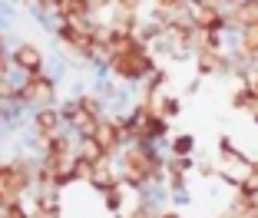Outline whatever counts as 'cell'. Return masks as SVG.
<instances>
[{
  "label": "cell",
  "instance_id": "obj_11",
  "mask_svg": "<svg viewBox=\"0 0 258 218\" xmlns=\"http://www.w3.org/2000/svg\"><path fill=\"white\" fill-rule=\"evenodd\" d=\"M196 149V139L192 135H175L172 139V156H189Z\"/></svg>",
  "mask_w": 258,
  "mask_h": 218
},
{
  "label": "cell",
  "instance_id": "obj_5",
  "mask_svg": "<svg viewBox=\"0 0 258 218\" xmlns=\"http://www.w3.org/2000/svg\"><path fill=\"white\" fill-rule=\"evenodd\" d=\"M60 119H63V122H70L76 135H90L93 129H96V122L103 119V116H93V113H86V109H80L76 103H70L67 109L60 113Z\"/></svg>",
  "mask_w": 258,
  "mask_h": 218
},
{
  "label": "cell",
  "instance_id": "obj_13",
  "mask_svg": "<svg viewBox=\"0 0 258 218\" xmlns=\"http://www.w3.org/2000/svg\"><path fill=\"white\" fill-rule=\"evenodd\" d=\"M37 4H40V7H43V10H56V7H60V4H63V0H37Z\"/></svg>",
  "mask_w": 258,
  "mask_h": 218
},
{
  "label": "cell",
  "instance_id": "obj_12",
  "mask_svg": "<svg viewBox=\"0 0 258 218\" xmlns=\"http://www.w3.org/2000/svg\"><path fill=\"white\" fill-rule=\"evenodd\" d=\"M152 4H156L162 14H179V10L185 7V0H152Z\"/></svg>",
  "mask_w": 258,
  "mask_h": 218
},
{
  "label": "cell",
  "instance_id": "obj_14",
  "mask_svg": "<svg viewBox=\"0 0 258 218\" xmlns=\"http://www.w3.org/2000/svg\"><path fill=\"white\" fill-rule=\"evenodd\" d=\"M152 218H179V211H159V215H152Z\"/></svg>",
  "mask_w": 258,
  "mask_h": 218
},
{
  "label": "cell",
  "instance_id": "obj_15",
  "mask_svg": "<svg viewBox=\"0 0 258 218\" xmlns=\"http://www.w3.org/2000/svg\"><path fill=\"white\" fill-rule=\"evenodd\" d=\"M4 116H7V109H4V103H0V119H4Z\"/></svg>",
  "mask_w": 258,
  "mask_h": 218
},
{
  "label": "cell",
  "instance_id": "obj_6",
  "mask_svg": "<svg viewBox=\"0 0 258 218\" xmlns=\"http://www.w3.org/2000/svg\"><path fill=\"white\" fill-rule=\"evenodd\" d=\"M238 53H242L245 60H251V63L258 60V20L238 30Z\"/></svg>",
  "mask_w": 258,
  "mask_h": 218
},
{
  "label": "cell",
  "instance_id": "obj_4",
  "mask_svg": "<svg viewBox=\"0 0 258 218\" xmlns=\"http://www.w3.org/2000/svg\"><path fill=\"white\" fill-rule=\"evenodd\" d=\"M93 139L99 142L103 156H116V152L122 149V135H119V129H116L113 119H99L96 129H93Z\"/></svg>",
  "mask_w": 258,
  "mask_h": 218
},
{
  "label": "cell",
  "instance_id": "obj_8",
  "mask_svg": "<svg viewBox=\"0 0 258 218\" xmlns=\"http://www.w3.org/2000/svg\"><path fill=\"white\" fill-rule=\"evenodd\" d=\"M93 14V4L90 0H63L56 7V17L60 20H83V17Z\"/></svg>",
  "mask_w": 258,
  "mask_h": 218
},
{
  "label": "cell",
  "instance_id": "obj_2",
  "mask_svg": "<svg viewBox=\"0 0 258 218\" xmlns=\"http://www.w3.org/2000/svg\"><path fill=\"white\" fill-rule=\"evenodd\" d=\"M56 93V83L50 80V76H43V69L40 73H30L27 80H23L20 86H17L14 93V103H27V106H46L50 99H53Z\"/></svg>",
  "mask_w": 258,
  "mask_h": 218
},
{
  "label": "cell",
  "instance_id": "obj_9",
  "mask_svg": "<svg viewBox=\"0 0 258 218\" xmlns=\"http://www.w3.org/2000/svg\"><path fill=\"white\" fill-rule=\"evenodd\" d=\"M196 63H199V69H202V73H215V69L228 66V63H225V56H222L219 50H199Z\"/></svg>",
  "mask_w": 258,
  "mask_h": 218
},
{
  "label": "cell",
  "instance_id": "obj_7",
  "mask_svg": "<svg viewBox=\"0 0 258 218\" xmlns=\"http://www.w3.org/2000/svg\"><path fill=\"white\" fill-rule=\"evenodd\" d=\"M60 113H56L53 106H40L37 109V116H33V126H37V135H50V132H56L60 129Z\"/></svg>",
  "mask_w": 258,
  "mask_h": 218
},
{
  "label": "cell",
  "instance_id": "obj_3",
  "mask_svg": "<svg viewBox=\"0 0 258 218\" xmlns=\"http://www.w3.org/2000/svg\"><path fill=\"white\" fill-rule=\"evenodd\" d=\"M10 66H17L20 73H40L43 69V53L37 50L33 43H20L14 53H10Z\"/></svg>",
  "mask_w": 258,
  "mask_h": 218
},
{
  "label": "cell",
  "instance_id": "obj_10",
  "mask_svg": "<svg viewBox=\"0 0 258 218\" xmlns=\"http://www.w3.org/2000/svg\"><path fill=\"white\" fill-rule=\"evenodd\" d=\"M152 103V109H156V116H162V119H172V116H179V109H182V103L175 96H156V99H149Z\"/></svg>",
  "mask_w": 258,
  "mask_h": 218
},
{
  "label": "cell",
  "instance_id": "obj_1",
  "mask_svg": "<svg viewBox=\"0 0 258 218\" xmlns=\"http://www.w3.org/2000/svg\"><path fill=\"white\" fill-rule=\"evenodd\" d=\"M109 69H113L119 80H126V83H136V80H143V76H149L152 69H156V60L146 53V46H139V50H133V53L109 56Z\"/></svg>",
  "mask_w": 258,
  "mask_h": 218
}]
</instances>
